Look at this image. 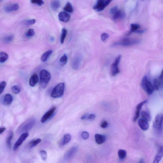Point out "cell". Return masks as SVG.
<instances>
[{
  "label": "cell",
  "mask_w": 163,
  "mask_h": 163,
  "mask_svg": "<svg viewBox=\"0 0 163 163\" xmlns=\"http://www.w3.org/2000/svg\"><path fill=\"white\" fill-rule=\"evenodd\" d=\"M35 122V120L34 118H31L27 120L21 124L18 128L17 130L18 133H22L29 130L34 127Z\"/></svg>",
  "instance_id": "cell-1"
},
{
  "label": "cell",
  "mask_w": 163,
  "mask_h": 163,
  "mask_svg": "<svg viewBox=\"0 0 163 163\" xmlns=\"http://www.w3.org/2000/svg\"><path fill=\"white\" fill-rule=\"evenodd\" d=\"M51 75L48 71L42 70L40 73L41 86L43 88L46 87L51 78Z\"/></svg>",
  "instance_id": "cell-2"
},
{
  "label": "cell",
  "mask_w": 163,
  "mask_h": 163,
  "mask_svg": "<svg viewBox=\"0 0 163 163\" xmlns=\"http://www.w3.org/2000/svg\"><path fill=\"white\" fill-rule=\"evenodd\" d=\"M140 41L138 40H131L128 38H125L119 42L114 43L112 45V47L117 46H128L139 43Z\"/></svg>",
  "instance_id": "cell-3"
},
{
  "label": "cell",
  "mask_w": 163,
  "mask_h": 163,
  "mask_svg": "<svg viewBox=\"0 0 163 163\" xmlns=\"http://www.w3.org/2000/svg\"><path fill=\"white\" fill-rule=\"evenodd\" d=\"M65 85L64 83H60L56 86L51 94V96L56 98L60 97L63 95Z\"/></svg>",
  "instance_id": "cell-4"
},
{
  "label": "cell",
  "mask_w": 163,
  "mask_h": 163,
  "mask_svg": "<svg viewBox=\"0 0 163 163\" xmlns=\"http://www.w3.org/2000/svg\"><path fill=\"white\" fill-rule=\"evenodd\" d=\"M163 114H157L154 120L153 127L157 131H161L162 130Z\"/></svg>",
  "instance_id": "cell-5"
},
{
  "label": "cell",
  "mask_w": 163,
  "mask_h": 163,
  "mask_svg": "<svg viewBox=\"0 0 163 163\" xmlns=\"http://www.w3.org/2000/svg\"><path fill=\"white\" fill-rule=\"evenodd\" d=\"M121 55H119L114 60L113 63L111 64V75L114 76L118 74L120 72V70L118 68V64H119L121 58Z\"/></svg>",
  "instance_id": "cell-6"
},
{
  "label": "cell",
  "mask_w": 163,
  "mask_h": 163,
  "mask_svg": "<svg viewBox=\"0 0 163 163\" xmlns=\"http://www.w3.org/2000/svg\"><path fill=\"white\" fill-rule=\"evenodd\" d=\"M29 136V134L28 132H25L23 133L20 137L15 142L14 147V151H16L18 147L21 146L23 142L25 141L26 139Z\"/></svg>",
  "instance_id": "cell-7"
},
{
  "label": "cell",
  "mask_w": 163,
  "mask_h": 163,
  "mask_svg": "<svg viewBox=\"0 0 163 163\" xmlns=\"http://www.w3.org/2000/svg\"><path fill=\"white\" fill-rule=\"evenodd\" d=\"M77 146H74L67 151L64 155V159L66 160H71L73 158L78 151Z\"/></svg>",
  "instance_id": "cell-8"
},
{
  "label": "cell",
  "mask_w": 163,
  "mask_h": 163,
  "mask_svg": "<svg viewBox=\"0 0 163 163\" xmlns=\"http://www.w3.org/2000/svg\"><path fill=\"white\" fill-rule=\"evenodd\" d=\"M56 109V108H53L52 109L49 110L41 118V122L42 123H45L53 115Z\"/></svg>",
  "instance_id": "cell-9"
},
{
  "label": "cell",
  "mask_w": 163,
  "mask_h": 163,
  "mask_svg": "<svg viewBox=\"0 0 163 163\" xmlns=\"http://www.w3.org/2000/svg\"><path fill=\"white\" fill-rule=\"evenodd\" d=\"M147 102V100L139 103L137 105L136 108V112L135 115L134 117L133 121L134 122L136 121L140 116V111H141L142 106L144 104Z\"/></svg>",
  "instance_id": "cell-10"
},
{
  "label": "cell",
  "mask_w": 163,
  "mask_h": 163,
  "mask_svg": "<svg viewBox=\"0 0 163 163\" xmlns=\"http://www.w3.org/2000/svg\"><path fill=\"white\" fill-rule=\"evenodd\" d=\"M58 18L60 21L64 23L68 22L70 21L71 16L67 12H60L58 15Z\"/></svg>",
  "instance_id": "cell-11"
},
{
  "label": "cell",
  "mask_w": 163,
  "mask_h": 163,
  "mask_svg": "<svg viewBox=\"0 0 163 163\" xmlns=\"http://www.w3.org/2000/svg\"><path fill=\"white\" fill-rule=\"evenodd\" d=\"M138 124L139 127L143 131H146L149 127V125L147 121L143 118H140L138 120Z\"/></svg>",
  "instance_id": "cell-12"
},
{
  "label": "cell",
  "mask_w": 163,
  "mask_h": 163,
  "mask_svg": "<svg viewBox=\"0 0 163 163\" xmlns=\"http://www.w3.org/2000/svg\"><path fill=\"white\" fill-rule=\"evenodd\" d=\"M19 8V5L18 3H15L12 5L5 7L4 8L5 12L10 13L17 11Z\"/></svg>",
  "instance_id": "cell-13"
},
{
  "label": "cell",
  "mask_w": 163,
  "mask_h": 163,
  "mask_svg": "<svg viewBox=\"0 0 163 163\" xmlns=\"http://www.w3.org/2000/svg\"><path fill=\"white\" fill-rule=\"evenodd\" d=\"M163 147L162 146H160L158 152L154 158V163H158L160 162L163 156Z\"/></svg>",
  "instance_id": "cell-14"
},
{
  "label": "cell",
  "mask_w": 163,
  "mask_h": 163,
  "mask_svg": "<svg viewBox=\"0 0 163 163\" xmlns=\"http://www.w3.org/2000/svg\"><path fill=\"white\" fill-rule=\"evenodd\" d=\"M125 12L121 10H118L117 12L114 15L112 19L114 21H116L118 19H123L125 18Z\"/></svg>",
  "instance_id": "cell-15"
},
{
  "label": "cell",
  "mask_w": 163,
  "mask_h": 163,
  "mask_svg": "<svg viewBox=\"0 0 163 163\" xmlns=\"http://www.w3.org/2000/svg\"><path fill=\"white\" fill-rule=\"evenodd\" d=\"M95 141L99 145L102 144L105 142L106 137L105 135L99 134H96L95 135Z\"/></svg>",
  "instance_id": "cell-16"
},
{
  "label": "cell",
  "mask_w": 163,
  "mask_h": 163,
  "mask_svg": "<svg viewBox=\"0 0 163 163\" xmlns=\"http://www.w3.org/2000/svg\"><path fill=\"white\" fill-rule=\"evenodd\" d=\"M13 99V97L11 94H7L4 98L3 104L5 105H9L12 103Z\"/></svg>",
  "instance_id": "cell-17"
},
{
  "label": "cell",
  "mask_w": 163,
  "mask_h": 163,
  "mask_svg": "<svg viewBox=\"0 0 163 163\" xmlns=\"http://www.w3.org/2000/svg\"><path fill=\"white\" fill-rule=\"evenodd\" d=\"M39 81L37 75L35 74L33 75L30 78L29 80V84L30 86L34 87L36 85Z\"/></svg>",
  "instance_id": "cell-18"
},
{
  "label": "cell",
  "mask_w": 163,
  "mask_h": 163,
  "mask_svg": "<svg viewBox=\"0 0 163 163\" xmlns=\"http://www.w3.org/2000/svg\"><path fill=\"white\" fill-rule=\"evenodd\" d=\"M154 91L153 86L151 82L148 81V84H147L145 91L149 95H151L153 92Z\"/></svg>",
  "instance_id": "cell-19"
},
{
  "label": "cell",
  "mask_w": 163,
  "mask_h": 163,
  "mask_svg": "<svg viewBox=\"0 0 163 163\" xmlns=\"http://www.w3.org/2000/svg\"><path fill=\"white\" fill-rule=\"evenodd\" d=\"M102 1L103 0H97L96 4L93 8V9L98 12H101L103 10L102 6Z\"/></svg>",
  "instance_id": "cell-20"
},
{
  "label": "cell",
  "mask_w": 163,
  "mask_h": 163,
  "mask_svg": "<svg viewBox=\"0 0 163 163\" xmlns=\"http://www.w3.org/2000/svg\"><path fill=\"white\" fill-rule=\"evenodd\" d=\"M162 80L159 79H157L155 78L154 79L153 82V86L154 90H158L159 89V87L162 84Z\"/></svg>",
  "instance_id": "cell-21"
},
{
  "label": "cell",
  "mask_w": 163,
  "mask_h": 163,
  "mask_svg": "<svg viewBox=\"0 0 163 163\" xmlns=\"http://www.w3.org/2000/svg\"><path fill=\"white\" fill-rule=\"evenodd\" d=\"M52 50H49L44 53L41 57V60L42 62H45L48 60L49 57L52 53Z\"/></svg>",
  "instance_id": "cell-22"
},
{
  "label": "cell",
  "mask_w": 163,
  "mask_h": 163,
  "mask_svg": "<svg viewBox=\"0 0 163 163\" xmlns=\"http://www.w3.org/2000/svg\"><path fill=\"white\" fill-rule=\"evenodd\" d=\"M96 115L94 114H86L82 117L81 119L82 120H88L93 121L95 119Z\"/></svg>",
  "instance_id": "cell-23"
},
{
  "label": "cell",
  "mask_w": 163,
  "mask_h": 163,
  "mask_svg": "<svg viewBox=\"0 0 163 163\" xmlns=\"http://www.w3.org/2000/svg\"><path fill=\"white\" fill-rule=\"evenodd\" d=\"M51 6L53 10L56 11L59 8L60 6V4L59 1L58 0H55L51 3Z\"/></svg>",
  "instance_id": "cell-24"
},
{
  "label": "cell",
  "mask_w": 163,
  "mask_h": 163,
  "mask_svg": "<svg viewBox=\"0 0 163 163\" xmlns=\"http://www.w3.org/2000/svg\"><path fill=\"white\" fill-rule=\"evenodd\" d=\"M148 78L147 76H145L143 77L141 81V87L145 91L147 84L148 82Z\"/></svg>",
  "instance_id": "cell-25"
},
{
  "label": "cell",
  "mask_w": 163,
  "mask_h": 163,
  "mask_svg": "<svg viewBox=\"0 0 163 163\" xmlns=\"http://www.w3.org/2000/svg\"><path fill=\"white\" fill-rule=\"evenodd\" d=\"M118 157L121 160L125 159L127 156V152L125 150L120 149L118 151Z\"/></svg>",
  "instance_id": "cell-26"
},
{
  "label": "cell",
  "mask_w": 163,
  "mask_h": 163,
  "mask_svg": "<svg viewBox=\"0 0 163 163\" xmlns=\"http://www.w3.org/2000/svg\"><path fill=\"white\" fill-rule=\"evenodd\" d=\"M8 58V55L6 53L0 52V62H4L7 60Z\"/></svg>",
  "instance_id": "cell-27"
},
{
  "label": "cell",
  "mask_w": 163,
  "mask_h": 163,
  "mask_svg": "<svg viewBox=\"0 0 163 163\" xmlns=\"http://www.w3.org/2000/svg\"><path fill=\"white\" fill-rule=\"evenodd\" d=\"M131 30L128 33V35H130V34L132 33H133L135 32L136 31L139 29L140 27V25L137 24H131Z\"/></svg>",
  "instance_id": "cell-28"
},
{
  "label": "cell",
  "mask_w": 163,
  "mask_h": 163,
  "mask_svg": "<svg viewBox=\"0 0 163 163\" xmlns=\"http://www.w3.org/2000/svg\"><path fill=\"white\" fill-rule=\"evenodd\" d=\"M67 33H68V31L65 28H63L61 31L60 39V42L61 44L64 43V40L66 36Z\"/></svg>",
  "instance_id": "cell-29"
},
{
  "label": "cell",
  "mask_w": 163,
  "mask_h": 163,
  "mask_svg": "<svg viewBox=\"0 0 163 163\" xmlns=\"http://www.w3.org/2000/svg\"><path fill=\"white\" fill-rule=\"evenodd\" d=\"M142 118L147 121H149L151 120V116L149 113L145 111H143L141 113Z\"/></svg>",
  "instance_id": "cell-30"
},
{
  "label": "cell",
  "mask_w": 163,
  "mask_h": 163,
  "mask_svg": "<svg viewBox=\"0 0 163 163\" xmlns=\"http://www.w3.org/2000/svg\"><path fill=\"white\" fill-rule=\"evenodd\" d=\"M64 10L67 12L71 13L73 12V9L71 4L68 2L67 3L64 8Z\"/></svg>",
  "instance_id": "cell-31"
},
{
  "label": "cell",
  "mask_w": 163,
  "mask_h": 163,
  "mask_svg": "<svg viewBox=\"0 0 163 163\" xmlns=\"http://www.w3.org/2000/svg\"><path fill=\"white\" fill-rule=\"evenodd\" d=\"M41 140L40 139L38 138L37 139L34 140V141H31L29 143V147L30 148H32L36 146L38 144L41 142Z\"/></svg>",
  "instance_id": "cell-32"
},
{
  "label": "cell",
  "mask_w": 163,
  "mask_h": 163,
  "mask_svg": "<svg viewBox=\"0 0 163 163\" xmlns=\"http://www.w3.org/2000/svg\"><path fill=\"white\" fill-rule=\"evenodd\" d=\"M67 61H68V57L66 54L62 56L60 59V63L61 65L62 66H64L66 64Z\"/></svg>",
  "instance_id": "cell-33"
},
{
  "label": "cell",
  "mask_w": 163,
  "mask_h": 163,
  "mask_svg": "<svg viewBox=\"0 0 163 163\" xmlns=\"http://www.w3.org/2000/svg\"><path fill=\"white\" fill-rule=\"evenodd\" d=\"M71 137L70 134H67L64 136L63 142L64 145H65L70 142L71 139Z\"/></svg>",
  "instance_id": "cell-34"
},
{
  "label": "cell",
  "mask_w": 163,
  "mask_h": 163,
  "mask_svg": "<svg viewBox=\"0 0 163 163\" xmlns=\"http://www.w3.org/2000/svg\"><path fill=\"white\" fill-rule=\"evenodd\" d=\"M80 59L79 58H76L73 62V66L75 69H77L79 66Z\"/></svg>",
  "instance_id": "cell-35"
},
{
  "label": "cell",
  "mask_w": 163,
  "mask_h": 163,
  "mask_svg": "<svg viewBox=\"0 0 163 163\" xmlns=\"http://www.w3.org/2000/svg\"><path fill=\"white\" fill-rule=\"evenodd\" d=\"M14 35H12L7 36L4 39V41L5 43H8L13 40Z\"/></svg>",
  "instance_id": "cell-36"
},
{
  "label": "cell",
  "mask_w": 163,
  "mask_h": 163,
  "mask_svg": "<svg viewBox=\"0 0 163 163\" xmlns=\"http://www.w3.org/2000/svg\"><path fill=\"white\" fill-rule=\"evenodd\" d=\"M13 133L12 132H11L10 133L9 136H8V139H7V145L9 148H11V141H12V140L13 137Z\"/></svg>",
  "instance_id": "cell-37"
},
{
  "label": "cell",
  "mask_w": 163,
  "mask_h": 163,
  "mask_svg": "<svg viewBox=\"0 0 163 163\" xmlns=\"http://www.w3.org/2000/svg\"><path fill=\"white\" fill-rule=\"evenodd\" d=\"M35 32L34 29H29L27 31L26 34V35L28 37H31L35 35Z\"/></svg>",
  "instance_id": "cell-38"
},
{
  "label": "cell",
  "mask_w": 163,
  "mask_h": 163,
  "mask_svg": "<svg viewBox=\"0 0 163 163\" xmlns=\"http://www.w3.org/2000/svg\"><path fill=\"white\" fill-rule=\"evenodd\" d=\"M41 156V159L44 161H46L47 159V154L46 152L44 150L40 151Z\"/></svg>",
  "instance_id": "cell-39"
},
{
  "label": "cell",
  "mask_w": 163,
  "mask_h": 163,
  "mask_svg": "<svg viewBox=\"0 0 163 163\" xmlns=\"http://www.w3.org/2000/svg\"><path fill=\"white\" fill-rule=\"evenodd\" d=\"M7 84L5 81H2L0 83V95H1L5 89Z\"/></svg>",
  "instance_id": "cell-40"
},
{
  "label": "cell",
  "mask_w": 163,
  "mask_h": 163,
  "mask_svg": "<svg viewBox=\"0 0 163 163\" xmlns=\"http://www.w3.org/2000/svg\"><path fill=\"white\" fill-rule=\"evenodd\" d=\"M112 0H103L102 3V8L103 10L106 7L108 6Z\"/></svg>",
  "instance_id": "cell-41"
},
{
  "label": "cell",
  "mask_w": 163,
  "mask_h": 163,
  "mask_svg": "<svg viewBox=\"0 0 163 163\" xmlns=\"http://www.w3.org/2000/svg\"><path fill=\"white\" fill-rule=\"evenodd\" d=\"M12 92L15 94H18L21 91V89L18 86L15 85L12 88Z\"/></svg>",
  "instance_id": "cell-42"
},
{
  "label": "cell",
  "mask_w": 163,
  "mask_h": 163,
  "mask_svg": "<svg viewBox=\"0 0 163 163\" xmlns=\"http://www.w3.org/2000/svg\"><path fill=\"white\" fill-rule=\"evenodd\" d=\"M31 3L36 4L39 6H41L44 3L43 0H31Z\"/></svg>",
  "instance_id": "cell-43"
},
{
  "label": "cell",
  "mask_w": 163,
  "mask_h": 163,
  "mask_svg": "<svg viewBox=\"0 0 163 163\" xmlns=\"http://www.w3.org/2000/svg\"><path fill=\"white\" fill-rule=\"evenodd\" d=\"M36 20L35 19L27 20L25 21V23L27 25H31L35 24Z\"/></svg>",
  "instance_id": "cell-44"
},
{
  "label": "cell",
  "mask_w": 163,
  "mask_h": 163,
  "mask_svg": "<svg viewBox=\"0 0 163 163\" xmlns=\"http://www.w3.org/2000/svg\"><path fill=\"white\" fill-rule=\"evenodd\" d=\"M89 134L88 132L86 131H84L81 134V136L83 139L86 140L89 137Z\"/></svg>",
  "instance_id": "cell-45"
},
{
  "label": "cell",
  "mask_w": 163,
  "mask_h": 163,
  "mask_svg": "<svg viewBox=\"0 0 163 163\" xmlns=\"http://www.w3.org/2000/svg\"><path fill=\"white\" fill-rule=\"evenodd\" d=\"M118 10V7L117 6H114L111 8L110 10V12L112 15H114Z\"/></svg>",
  "instance_id": "cell-46"
},
{
  "label": "cell",
  "mask_w": 163,
  "mask_h": 163,
  "mask_svg": "<svg viewBox=\"0 0 163 163\" xmlns=\"http://www.w3.org/2000/svg\"><path fill=\"white\" fill-rule=\"evenodd\" d=\"M109 36V35L108 34L106 33H104L101 35V39L103 41H105L108 38Z\"/></svg>",
  "instance_id": "cell-47"
},
{
  "label": "cell",
  "mask_w": 163,
  "mask_h": 163,
  "mask_svg": "<svg viewBox=\"0 0 163 163\" xmlns=\"http://www.w3.org/2000/svg\"><path fill=\"white\" fill-rule=\"evenodd\" d=\"M108 126V123L106 121H104L101 124V127L103 128H106Z\"/></svg>",
  "instance_id": "cell-48"
},
{
  "label": "cell",
  "mask_w": 163,
  "mask_h": 163,
  "mask_svg": "<svg viewBox=\"0 0 163 163\" xmlns=\"http://www.w3.org/2000/svg\"><path fill=\"white\" fill-rule=\"evenodd\" d=\"M6 130V128H0V134H2Z\"/></svg>",
  "instance_id": "cell-49"
},
{
  "label": "cell",
  "mask_w": 163,
  "mask_h": 163,
  "mask_svg": "<svg viewBox=\"0 0 163 163\" xmlns=\"http://www.w3.org/2000/svg\"><path fill=\"white\" fill-rule=\"evenodd\" d=\"M2 1V0H0V1Z\"/></svg>",
  "instance_id": "cell-50"
}]
</instances>
